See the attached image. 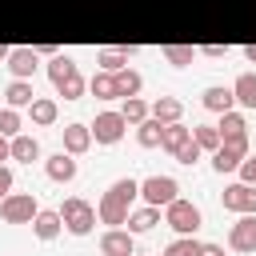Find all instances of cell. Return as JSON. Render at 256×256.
<instances>
[{"label":"cell","mask_w":256,"mask_h":256,"mask_svg":"<svg viewBox=\"0 0 256 256\" xmlns=\"http://www.w3.org/2000/svg\"><path fill=\"white\" fill-rule=\"evenodd\" d=\"M200 244L204 240H196V236H176V240H168L164 256H200Z\"/></svg>","instance_id":"32"},{"label":"cell","mask_w":256,"mask_h":256,"mask_svg":"<svg viewBox=\"0 0 256 256\" xmlns=\"http://www.w3.org/2000/svg\"><path fill=\"white\" fill-rule=\"evenodd\" d=\"M196 52L208 56V60H224V56H228V44H200Z\"/></svg>","instance_id":"38"},{"label":"cell","mask_w":256,"mask_h":256,"mask_svg":"<svg viewBox=\"0 0 256 256\" xmlns=\"http://www.w3.org/2000/svg\"><path fill=\"white\" fill-rule=\"evenodd\" d=\"M164 224H168L176 236H196V228L204 224V212H200V204L176 196L172 204H164Z\"/></svg>","instance_id":"2"},{"label":"cell","mask_w":256,"mask_h":256,"mask_svg":"<svg viewBox=\"0 0 256 256\" xmlns=\"http://www.w3.org/2000/svg\"><path fill=\"white\" fill-rule=\"evenodd\" d=\"M216 132H220V140H224V136H244V132H248V116H244L240 108H228V112H220Z\"/></svg>","instance_id":"25"},{"label":"cell","mask_w":256,"mask_h":256,"mask_svg":"<svg viewBox=\"0 0 256 256\" xmlns=\"http://www.w3.org/2000/svg\"><path fill=\"white\" fill-rule=\"evenodd\" d=\"M12 184H16V176H12V168L8 164H0V200L12 192Z\"/></svg>","instance_id":"39"},{"label":"cell","mask_w":256,"mask_h":256,"mask_svg":"<svg viewBox=\"0 0 256 256\" xmlns=\"http://www.w3.org/2000/svg\"><path fill=\"white\" fill-rule=\"evenodd\" d=\"M20 128H24V116H20V108H8V104H0V132L12 140Z\"/></svg>","instance_id":"33"},{"label":"cell","mask_w":256,"mask_h":256,"mask_svg":"<svg viewBox=\"0 0 256 256\" xmlns=\"http://www.w3.org/2000/svg\"><path fill=\"white\" fill-rule=\"evenodd\" d=\"M244 60H248V64H256V44H248V48H244Z\"/></svg>","instance_id":"42"},{"label":"cell","mask_w":256,"mask_h":256,"mask_svg":"<svg viewBox=\"0 0 256 256\" xmlns=\"http://www.w3.org/2000/svg\"><path fill=\"white\" fill-rule=\"evenodd\" d=\"M188 136H192V128H188L184 120H172V124H164V132H160V148L172 156V152H176V148H180Z\"/></svg>","instance_id":"26"},{"label":"cell","mask_w":256,"mask_h":256,"mask_svg":"<svg viewBox=\"0 0 256 256\" xmlns=\"http://www.w3.org/2000/svg\"><path fill=\"white\" fill-rule=\"evenodd\" d=\"M192 140L200 144V152H216L220 148V132H216V124H192Z\"/></svg>","instance_id":"31"},{"label":"cell","mask_w":256,"mask_h":256,"mask_svg":"<svg viewBox=\"0 0 256 256\" xmlns=\"http://www.w3.org/2000/svg\"><path fill=\"white\" fill-rule=\"evenodd\" d=\"M112 188H116L128 204H136V196H140V180H136V176H120V180H112Z\"/></svg>","instance_id":"36"},{"label":"cell","mask_w":256,"mask_h":256,"mask_svg":"<svg viewBox=\"0 0 256 256\" xmlns=\"http://www.w3.org/2000/svg\"><path fill=\"white\" fill-rule=\"evenodd\" d=\"M32 100H36L32 80H8V88H4V104L8 108H28Z\"/></svg>","instance_id":"23"},{"label":"cell","mask_w":256,"mask_h":256,"mask_svg":"<svg viewBox=\"0 0 256 256\" xmlns=\"http://www.w3.org/2000/svg\"><path fill=\"white\" fill-rule=\"evenodd\" d=\"M88 92H92L96 100H120V96H116V80H112V72H104V68L88 80Z\"/></svg>","instance_id":"29"},{"label":"cell","mask_w":256,"mask_h":256,"mask_svg":"<svg viewBox=\"0 0 256 256\" xmlns=\"http://www.w3.org/2000/svg\"><path fill=\"white\" fill-rule=\"evenodd\" d=\"M248 152H252L248 132H244V136H224V140H220V148L212 152V168H216L220 176H224V172H236V168H240V160H244Z\"/></svg>","instance_id":"4"},{"label":"cell","mask_w":256,"mask_h":256,"mask_svg":"<svg viewBox=\"0 0 256 256\" xmlns=\"http://www.w3.org/2000/svg\"><path fill=\"white\" fill-rule=\"evenodd\" d=\"M160 132H164V124H160L156 116H144V120L136 124V144H140V148H160Z\"/></svg>","instance_id":"28"},{"label":"cell","mask_w":256,"mask_h":256,"mask_svg":"<svg viewBox=\"0 0 256 256\" xmlns=\"http://www.w3.org/2000/svg\"><path fill=\"white\" fill-rule=\"evenodd\" d=\"M44 152H40V140L36 136H28V132H16L12 140H8V160H20V164H32V160H40Z\"/></svg>","instance_id":"16"},{"label":"cell","mask_w":256,"mask_h":256,"mask_svg":"<svg viewBox=\"0 0 256 256\" xmlns=\"http://www.w3.org/2000/svg\"><path fill=\"white\" fill-rule=\"evenodd\" d=\"M132 56H136V44H108V48L96 52V64H100L104 72H120Z\"/></svg>","instance_id":"14"},{"label":"cell","mask_w":256,"mask_h":256,"mask_svg":"<svg viewBox=\"0 0 256 256\" xmlns=\"http://www.w3.org/2000/svg\"><path fill=\"white\" fill-rule=\"evenodd\" d=\"M120 116H124V120L136 128L144 116H152V108H148V100H144V96H124V104H120Z\"/></svg>","instance_id":"30"},{"label":"cell","mask_w":256,"mask_h":256,"mask_svg":"<svg viewBox=\"0 0 256 256\" xmlns=\"http://www.w3.org/2000/svg\"><path fill=\"white\" fill-rule=\"evenodd\" d=\"M92 128V144H104V148H112V144H120L124 140V132H128V120L120 116V112H96V120L88 124Z\"/></svg>","instance_id":"6"},{"label":"cell","mask_w":256,"mask_h":256,"mask_svg":"<svg viewBox=\"0 0 256 256\" xmlns=\"http://www.w3.org/2000/svg\"><path fill=\"white\" fill-rule=\"evenodd\" d=\"M80 68H76V60L72 56H64V52H56L52 60H48V80H52V88H60L64 80H72Z\"/></svg>","instance_id":"24"},{"label":"cell","mask_w":256,"mask_h":256,"mask_svg":"<svg viewBox=\"0 0 256 256\" xmlns=\"http://www.w3.org/2000/svg\"><path fill=\"white\" fill-rule=\"evenodd\" d=\"M112 80H116V96L124 100V96H140V88H144V76L132 68V64H124L120 72H112Z\"/></svg>","instance_id":"22"},{"label":"cell","mask_w":256,"mask_h":256,"mask_svg":"<svg viewBox=\"0 0 256 256\" xmlns=\"http://www.w3.org/2000/svg\"><path fill=\"white\" fill-rule=\"evenodd\" d=\"M100 256H136V236L128 228H108L100 236Z\"/></svg>","instance_id":"10"},{"label":"cell","mask_w":256,"mask_h":256,"mask_svg":"<svg viewBox=\"0 0 256 256\" xmlns=\"http://www.w3.org/2000/svg\"><path fill=\"white\" fill-rule=\"evenodd\" d=\"M160 56H164L172 68H188L200 52H196V44H164V48H160Z\"/></svg>","instance_id":"27"},{"label":"cell","mask_w":256,"mask_h":256,"mask_svg":"<svg viewBox=\"0 0 256 256\" xmlns=\"http://www.w3.org/2000/svg\"><path fill=\"white\" fill-rule=\"evenodd\" d=\"M88 148H92V128L80 124V120L64 124V152H68V156H84Z\"/></svg>","instance_id":"15"},{"label":"cell","mask_w":256,"mask_h":256,"mask_svg":"<svg viewBox=\"0 0 256 256\" xmlns=\"http://www.w3.org/2000/svg\"><path fill=\"white\" fill-rule=\"evenodd\" d=\"M60 232H64V220H60L56 208H40V212L32 216V236H36V240L48 244V240H56Z\"/></svg>","instance_id":"13"},{"label":"cell","mask_w":256,"mask_h":256,"mask_svg":"<svg viewBox=\"0 0 256 256\" xmlns=\"http://www.w3.org/2000/svg\"><path fill=\"white\" fill-rule=\"evenodd\" d=\"M172 156H176V160H180V164H188V168H192V164H196V160H200V156H204V152H200V144H196V140H192V136H188V140H184V144H180V148H176V152H172Z\"/></svg>","instance_id":"35"},{"label":"cell","mask_w":256,"mask_h":256,"mask_svg":"<svg viewBox=\"0 0 256 256\" xmlns=\"http://www.w3.org/2000/svg\"><path fill=\"white\" fill-rule=\"evenodd\" d=\"M44 176H48L52 184H72V180H76V156H68L64 148L52 152V156L44 160Z\"/></svg>","instance_id":"12"},{"label":"cell","mask_w":256,"mask_h":256,"mask_svg":"<svg viewBox=\"0 0 256 256\" xmlns=\"http://www.w3.org/2000/svg\"><path fill=\"white\" fill-rule=\"evenodd\" d=\"M8 52H12V48H8V44H0V60H8Z\"/></svg>","instance_id":"43"},{"label":"cell","mask_w":256,"mask_h":256,"mask_svg":"<svg viewBox=\"0 0 256 256\" xmlns=\"http://www.w3.org/2000/svg\"><path fill=\"white\" fill-rule=\"evenodd\" d=\"M200 104L208 108V112H228V108H236V96H232V84H208L204 88V96H200Z\"/></svg>","instance_id":"17"},{"label":"cell","mask_w":256,"mask_h":256,"mask_svg":"<svg viewBox=\"0 0 256 256\" xmlns=\"http://www.w3.org/2000/svg\"><path fill=\"white\" fill-rule=\"evenodd\" d=\"M152 116L160 120V124H172V120H184V100L180 96H156L152 104Z\"/></svg>","instance_id":"21"},{"label":"cell","mask_w":256,"mask_h":256,"mask_svg":"<svg viewBox=\"0 0 256 256\" xmlns=\"http://www.w3.org/2000/svg\"><path fill=\"white\" fill-rule=\"evenodd\" d=\"M232 96H236V108L252 112L256 108V72H240L232 80Z\"/></svg>","instance_id":"20"},{"label":"cell","mask_w":256,"mask_h":256,"mask_svg":"<svg viewBox=\"0 0 256 256\" xmlns=\"http://www.w3.org/2000/svg\"><path fill=\"white\" fill-rule=\"evenodd\" d=\"M220 204H224V212H236V216L256 212V184H244V180L228 184V188L220 192Z\"/></svg>","instance_id":"8"},{"label":"cell","mask_w":256,"mask_h":256,"mask_svg":"<svg viewBox=\"0 0 256 256\" xmlns=\"http://www.w3.org/2000/svg\"><path fill=\"white\" fill-rule=\"evenodd\" d=\"M128 212H132V204H128V200L108 184V192L96 200V220H100V224H108V228H124Z\"/></svg>","instance_id":"7"},{"label":"cell","mask_w":256,"mask_h":256,"mask_svg":"<svg viewBox=\"0 0 256 256\" xmlns=\"http://www.w3.org/2000/svg\"><path fill=\"white\" fill-rule=\"evenodd\" d=\"M160 216H164V208H152V204H144V208H132V212H128L124 228H128L132 236H140V232H152V228L160 224Z\"/></svg>","instance_id":"18"},{"label":"cell","mask_w":256,"mask_h":256,"mask_svg":"<svg viewBox=\"0 0 256 256\" xmlns=\"http://www.w3.org/2000/svg\"><path fill=\"white\" fill-rule=\"evenodd\" d=\"M228 252H256V212L236 216V224L228 228Z\"/></svg>","instance_id":"9"},{"label":"cell","mask_w":256,"mask_h":256,"mask_svg":"<svg viewBox=\"0 0 256 256\" xmlns=\"http://www.w3.org/2000/svg\"><path fill=\"white\" fill-rule=\"evenodd\" d=\"M4 64H8L12 80H32V72L40 68V52H36V48H12Z\"/></svg>","instance_id":"11"},{"label":"cell","mask_w":256,"mask_h":256,"mask_svg":"<svg viewBox=\"0 0 256 256\" xmlns=\"http://www.w3.org/2000/svg\"><path fill=\"white\" fill-rule=\"evenodd\" d=\"M56 212L64 220V232H72V236H88L96 228V204H88L84 196H64V204Z\"/></svg>","instance_id":"1"},{"label":"cell","mask_w":256,"mask_h":256,"mask_svg":"<svg viewBox=\"0 0 256 256\" xmlns=\"http://www.w3.org/2000/svg\"><path fill=\"white\" fill-rule=\"evenodd\" d=\"M4 160H8V136L0 132V164H4Z\"/></svg>","instance_id":"41"},{"label":"cell","mask_w":256,"mask_h":256,"mask_svg":"<svg viewBox=\"0 0 256 256\" xmlns=\"http://www.w3.org/2000/svg\"><path fill=\"white\" fill-rule=\"evenodd\" d=\"M84 92H88V80H84V76H80V72H76V76H72V80H64V84H60V88H56V96H64V100H80V96H84Z\"/></svg>","instance_id":"34"},{"label":"cell","mask_w":256,"mask_h":256,"mask_svg":"<svg viewBox=\"0 0 256 256\" xmlns=\"http://www.w3.org/2000/svg\"><path fill=\"white\" fill-rule=\"evenodd\" d=\"M176 196H180L176 176L152 172V176H144V180H140V200H144V204H152V208H164V204H172Z\"/></svg>","instance_id":"3"},{"label":"cell","mask_w":256,"mask_h":256,"mask_svg":"<svg viewBox=\"0 0 256 256\" xmlns=\"http://www.w3.org/2000/svg\"><path fill=\"white\" fill-rule=\"evenodd\" d=\"M28 116H32V124H36V128H52V124H56V116H60V104H56L52 96H36V100L28 104Z\"/></svg>","instance_id":"19"},{"label":"cell","mask_w":256,"mask_h":256,"mask_svg":"<svg viewBox=\"0 0 256 256\" xmlns=\"http://www.w3.org/2000/svg\"><path fill=\"white\" fill-rule=\"evenodd\" d=\"M36 212H40V200L32 192H8L0 200V220L4 224H32Z\"/></svg>","instance_id":"5"},{"label":"cell","mask_w":256,"mask_h":256,"mask_svg":"<svg viewBox=\"0 0 256 256\" xmlns=\"http://www.w3.org/2000/svg\"><path fill=\"white\" fill-rule=\"evenodd\" d=\"M236 176H240L244 184H256V156H252V152H248V156L240 160V168H236Z\"/></svg>","instance_id":"37"},{"label":"cell","mask_w":256,"mask_h":256,"mask_svg":"<svg viewBox=\"0 0 256 256\" xmlns=\"http://www.w3.org/2000/svg\"><path fill=\"white\" fill-rule=\"evenodd\" d=\"M200 256H228L224 244H200Z\"/></svg>","instance_id":"40"}]
</instances>
